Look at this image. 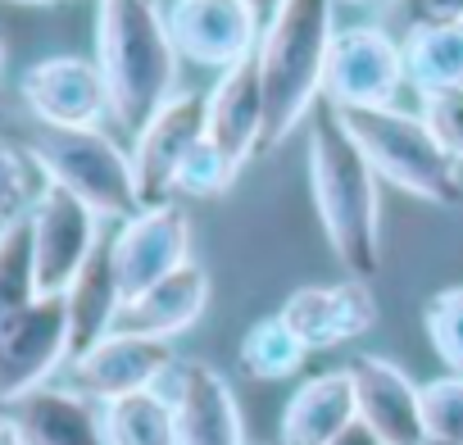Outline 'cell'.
Segmentation results:
<instances>
[{
  "label": "cell",
  "mask_w": 463,
  "mask_h": 445,
  "mask_svg": "<svg viewBox=\"0 0 463 445\" xmlns=\"http://www.w3.org/2000/svg\"><path fill=\"white\" fill-rule=\"evenodd\" d=\"M309 191L327 232V246L345 278L373 282L382 269V200L377 173L350 137L341 109L332 100L314 105L309 123Z\"/></svg>",
  "instance_id": "obj_1"
},
{
  "label": "cell",
  "mask_w": 463,
  "mask_h": 445,
  "mask_svg": "<svg viewBox=\"0 0 463 445\" xmlns=\"http://www.w3.org/2000/svg\"><path fill=\"white\" fill-rule=\"evenodd\" d=\"M177 60L159 0H96V69L123 132L137 137L173 96Z\"/></svg>",
  "instance_id": "obj_2"
},
{
  "label": "cell",
  "mask_w": 463,
  "mask_h": 445,
  "mask_svg": "<svg viewBox=\"0 0 463 445\" xmlns=\"http://www.w3.org/2000/svg\"><path fill=\"white\" fill-rule=\"evenodd\" d=\"M332 5L336 0H282L278 14L260 33L255 60H260L264 109H269L264 150L282 146L296 132V123L323 96L327 55H332V42H336Z\"/></svg>",
  "instance_id": "obj_3"
},
{
  "label": "cell",
  "mask_w": 463,
  "mask_h": 445,
  "mask_svg": "<svg viewBox=\"0 0 463 445\" xmlns=\"http://www.w3.org/2000/svg\"><path fill=\"white\" fill-rule=\"evenodd\" d=\"M341 118L382 182L440 209L463 204V164L436 141L422 114H409L400 105H377V109H341Z\"/></svg>",
  "instance_id": "obj_4"
},
{
  "label": "cell",
  "mask_w": 463,
  "mask_h": 445,
  "mask_svg": "<svg viewBox=\"0 0 463 445\" xmlns=\"http://www.w3.org/2000/svg\"><path fill=\"white\" fill-rule=\"evenodd\" d=\"M28 159L42 182L73 191L100 218H132L141 209L132 150H123L105 128H51L37 123L28 137Z\"/></svg>",
  "instance_id": "obj_5"
},
{
  "label": "cell",
  "mask_w": 463,
  "mask_h": 445,
  "mask_svg": "<svg viewBox=\"0 0 463 445\" xmlns=\"http://www.w3.org/2000/svg\"><path fill=\"white\" fill-rule=\"evenodd\" d=\"M28 232H33V269L42 296H64L69 282L82 273L91 251L100 246V213L82 204L73 191L42 182L33 209H28Z\"/></svg>",
  "instance_id": "obj_6"
},
{
  "label": "cell",
  "mask_w": 463,
  "mask_h": 445,
  "mask_svg": "<svg viewBox=\"0 0 463 445\" xmlns=\"http://www.w3.org/2000/svg\"><path fill=\"white\" fill-rule=\"evenodd\" d=\"M64 359H73L69 305L64 296H37L0 327V404H19L24 395L51 386Z\"/></svg>",
  "instance_id": "obj_7"
},
{
  "label": "cell",
  "mask_w": 463,
  "mask_h": 445,
  "mask_svg": "<svg viewBox=\"0 0 463 445\" xmlns=\"http://www.w3.org/2000/svg\"><path fill=\"white\" fill-rule=\"evenodd\" d=\"M204 128H209V96L204 91H173L150 114V123L132 137V168H137L141 209L177 195V173H182L186 155L204 141Z\"/></svg>",
  "instance_id": "obj_8"
},
{
  "label": "cell",
  "mask_w": 463,
  "mask_h": 445,
  "mask_svg": "<svg viewBox=\"0 0 463 445\" xmlns=\"http://www.w3.org/2000/svg\"><path fill=\"white\" fill-rule=\"evenodd\" d=\"M404 82H409L404 46L386 28L336 33L327 55V78H323V100H332L336 109H377V105H395Z\"/></svg>",
  "instance_id": "obj_9"
},
{
  "label": "cell",
  "mask_w": 463,
  "mask_h": 445,
  "mask_svg": "<svg viewBox=\"0 0 463 445\" xmlns=\"http://www.w3.org/2000/svg\"><path fill=\"white\" fill-rule=\"evenodd\" d=\"M109 255H114L123 296L128 300L141 296L146 287H155L173 269L191 264V218H186V209H177V200L137 209L109 237Z\"/></svg>",
  "instance_id": "obj_10"
},
{
  "label": "cell",
  "mask_w": 463,
  "mask_h": 445,
  "mask_svg": "<svg viewBox=\"0 0 463 445\" xmlns=\"http://www.w3.org/2000/svg\"><path fill=\"white\" fill-rule=\"evenodd\" d=\"M164 24L182 60L218 73L255 55L264 33L246 0H168Z\"/></svg>",
  "instance_id": "obj_11"
},
{
  "label": "cell",
  "mask_w": 463,
  "mask_h": 445,
  "mask_svg": "<svg viewBox=\"0 0 463 445\" xmlns=\"http://www.w3.org/2000/svg\"><path fill=\"white\" fill-rule=\"evenodd\" d=\"M173 364H177L173 341L114 327L91 350L73 355L69 359V373H73V386L82 395H91V400L105 404V400H118V395H132V391L164 386V377L173 373Z\"/></svg>",
  "instance_id": "obj_12"
},
{
  "label": "cell",
  "mask_w": 463,
  "mask_h": 445,
  "mask_svg": "<svg viewBox=\"0 0 463 445\" xmlns=\"http://www.w3.org/2000/svg\"><path fill=\"white\" fill-rule=\"evenodd\" d=\"M19 91H24V105L33 109V118L51 123V128H100V118L109 114L105 78H100L96 60H82V55L37 60L24 73Z\"/></svg>",
  "instance_id": "obj_13"
},
{
  "label": "cell",
  "mask_w": 463,
  "mask_h": 445,
  "mask_svg": "<svg viewBox=\"0 0 463 445\" xmlns=\"http://www.w3.org/2000/svg\"><path fill=\"white\" fill-rule=\"evenodd\" d=\"M164 382L177 418V445H250L237 395L222 373L200 359H177Z\"/></svg>",
  "instance_id": "obj_14"
},
{
  "label": "cell",
  "mask_w": 463,
  "mask_h": 445,
  "mask_svg": "<svg viewBox=\"0 0 463 445\" xmlns=\"http://www.w3.org/2000/svg\"><path fill=\"white\" fill-rule=\"evenodd\" d=\"M278 314L287 318V327H291L309 350H332V346H345V341L364 336V332L377 323V300H373L368 282L345 278V282L291 291Z\"/></svg>",
  "instance_id": "obj_15"
},
{
  "label": "cell",
  "mask_w": 463,
  "mask_h": 445,
  "mask_svg": "<svg viewBox=\"0 0 463 445\" xmlns=\"http://www.w3.org/2000/svg\"><path fill=\"white\" fill-rule=\"evenodd\" d=\"M354 409L386 445H422V386L382 355H359L350 364Z\"/></svg>",
  "instance_id": "obj_16"
},
{
  "label": "cell",
  "mask_w": 463,
  "mask_h": 445,
  "mask_svg": "<svg viewBox=\"0 0 463 445\" xmlns=\"http://www.w3.org/2000/svg\"><path fill=\"white\" fill-rule=\"evenodd\" d=\"M209 96V128L204 137L237 164L246 168L255 155H264V82H260V60L246 55L241 64H232L218 73V87Z\"/></svg>",
  "instance_id": "obj_17"
},
{
  "label": "cell",
  "mask_w": 463,
  "mask_h": 445,
  "mask_svg": "<svg viewBox=\"0 0 463 445\" xmlns=\"http://www.w3.org/2000/svg\"><path fill=\"white\" fill-rule=\"evenodd\" d=\"M14 422L28 445H109L100 400L78 386H42L14 404Z\"/></svg>",
  "instance_id": "obj_18"
},
{
  "label": "cell",
  "mask_w": 463,
  "mask_h": 445,
  "mask_svg": "<svg viewBox=\"0 0 463 445\" xmlns=\"http://www.w3.org/2000/svg\"><path fill=\"white\" fill-rule=\"evenodd\" d=\"M354 418L359 409H354L350 368L318 373L300 382V391L287 400L282 422H278V445H332Z\"/></svg>",
  "instance_id": "obj_19"
},
{
  "label": "cell",
  "mask_w": 463,
  "mask_h": 445,
  "mask_svg": "<svg viewBox=\"0 0 463 445\" xmlns=\"http://www.w3.org/2000/svg\"><path fill=\"white\" fill-rule=\"evenodd\" d=\"M204 305H209V273L191 260V264L173 269L168 278H159L155 287H146L141 296H132L118 314V327L173 341L186 327H195Z\"/></svg>",
  "instance_id": "obj_20"
},
{
  "label": "cell",
  "mask_w": 463,
  "mask_h": 445,
  "mask_svg": "<svg viewBox=\"0 0 463 445\" xmlns=\"http://www.w3.org/2000/svg\"><path fill=\"white\" fill-rule=\"evenodd\" d=\"M64 305H69L73 355L91 350L100 336H109V332L118 327V314H123L128 296H123V287H118V269H114L109 241H100V246L91 251V260L82 264V273L69 282Z\"/></svg>",
  "instance_id": "obj_21"
},
{
  "label": "cell",
  "mask_w": 463,
  "mask_h": 445,
  "mask_svg": "<svg viewBox=\"0 0 463 445\" xmlns=\"http://www.w3.org/2000/svg\"><path fill=\"white\" fill-rule=\"evenodd\" d=\"M400 46H404L409 87H418V96L463 87V19L413 24Z\"/></svg>",
  "instance_id": "obj_22"
},
{
  "label": "cell",
  "mask_w": 463,
  "mask_h": 445,
  "mask_svg": "<svg viewBox=\"0 0 463 445\" xmlns=\"http://www.w3.org/2000/svg\"><path fill=\"white\" fill-rule=\"evenodd\" d=\"M105 413V440L109 445H177V418L168 391H132L100 404Z\"/></svg>",
  "instance_id": "obj_23"
},
{
  "label": "cell",
  "mask_w": 463,
  "mask_h": 445,
  "mask_svg": "<svg viewBox=\"0 0 463 445\" xmlns=\"http://www.w3.org/2000/svg\"><path fill=\"white\" fill-rule=\"evenodd\" d=\"M309 355H314V350L287 327V318H282V314H269V318H260V323L241 336L237 364H241V373L255 377V382H287V377H296V373L305 368Z\"/></svg>",
  "instance_id": "obj_24"
},
{
  "label": "cell",
  "mask_w": 463,
  "mask_h": 445,
  "mask_svg": "<svg viewBox=\"0 0 463 445\" xmlns=\"http://www.w3.org/2000/svg\"><path fill=\"white\" fill-rule=\"evenodd\" d=\"M37 296L42 291H37V269H33V232H28V213H24L0 237V327L14 314H24Z\"/></svg>",
  "instance_id": "obj_25"
},
{
  "label": "cell",
  "mask_w": 463,
  "mask_h": 445,
  "mask_svg": "<svg viewBox=\"0 0 463 445\" xmlns=\"http://www.w3.org/2000/svg\"><path fill=\"white\" fill-rule=\"evenodd\" d=\"M237 164H232L209 137L186 155V164H182V173H177V195H191V200H213V195H222L232 182H237Z\"/></svg>",
  "instance_id": "obj_26"
},
{
  "label": "cell",
  "mask_w": 463,
  "mask_h": 445,
  "mask_svg": "<svg viewBox=\"0 0 463 445\" xmlns=\"http://www.w3.org/2000/svg\"><path fill=\"white\" fill-rule=\"evenodd\" d=\"M422 323H427V336H431L436 355L445 359V368L463 373V287H449V291L431 296Z\"/></svg>",
  "instance_id": "obj_27"
},
{
  "label": "cell",
  "mask_w": 463,
  "mask_h": 445,
  "mask_svg": "<svg viewBox=\"0 0 463 445\" xmlns=\"http://www.w3.org/2000/svg\"><path fill=\"white\" fill-rule=\"evenodd\" d=\"M422 427L427 436L463 440V373L422 382Z\"/></svg>",
  "instance_id": "obj_28"
},
{
  "label": "cell",
  "mask_w": 463,
  "mask_h": 445,
  "mask_svg": "<svg viewBox=\"0 0 463 445\" xmlns=\"http://www.w3.org/2000/svg\"><path fill=\"white\" fill-rule=\"evenodd\" d=\"M28 155H19L14 146H5L0 141V218L5 222H14V218H24L28 209H33V173H28Z\"/></svg>",
  "instance_id": "obj_29"
},
{
  "label": "cell",
  "mask_w": 463,
  "mask_h": 445,
  "mask_svg": "<svg viewBox=\"0 0 463 445\" xmlns=\"http://www.w3.org/2000/svg\"><path fill=\"white\" fill-rule=\"evenodd\" d=\"M422 118L436 132V141L463 164V87L449 91H427L422 96Z\"/></svg>",
  "instance_id": "obj_30"
},
{
  "label": "cell",
  "mask_w": 463,
  "mask_h": 445,
  "mask_svg": "<svg viewBox=\"0 0 463 445\" xmlns=\"http://www.w3.org/2000/svg\"><path fill=\"white\" fill-rule=\"evenodd\" d=\"M404 24H445V19H463V0H395Z\"/></svg>",
  "instance_id": "obj_31"
},
{
  "label": "cell",
  "mask_w": 463,
  "mask_h": 445,
  "mask_svg": "<svg viewBox=\"0 0 463 445\" xmlns=\"http://www.w3.org/2000/svg\"><path fill=\"white\" fill-rule=\"evenodd\" d=\"M332 445H386V440H382V436H377L368 422H359V418H354V422H350V427H345V431L332 440Z\"/></svg>",
  "instance_id": "obj_32"
},
{
  "label": "cell",
  "mask_w": 463,
  "mask_h": 445,
  "mask_svg": "<svg viewBox=\"0 0 463 445\" xmlns=\"http://www.w3.org/2000/svg\"><path fill=\"white\" fill-rule=\"evenodd\" d=\"M0 445H28L14 418H0Z\"/></svg>",
  "instance_id": "obj_33"
},
{
  "label": "cell",
  "mask_w": 463,
  "mask_h": 445,
  "mask_svg": "<svg viewBox=\"0 0 463 445\" xmlns=\"http://www.w3.org/2000/svg\"><path fill=\"white\" fill-rule=\"evenodd\" d=\"M246 5H250V14H255L260 24H269V19L278 14V5H282V0H246Z\"/></svg>",
  "instance_id": "obj_34"
},
{
  "label": "cell",
  "mask_w": 463,
  "mask_h": 445,
  "mask_svg": "<svg viewBox=\"0 0 463 445\" xmlns=\"http://www.w3.org/2000/svg\"><path fill=\"white\" fill-rule=\"evenodd\" d=\"M5 5H60V0H5Z\"/></svg>",
  "instance_id": "obj_35"
},
{
  "label": "cell",
  "mask_w": 463,
  "mask_h": 445,
  "mask_svg": "<svg viewBox=\"0 0 463 445\" xmlns=\"http://www.w3.org/2000/svg\"><path fill=\"white\" fill-rule=\"evenodd\" d=\"M422 445H463V440H445V436H422Z\"/></svg>",
  "instance_id": "obj_36"
},
{
  "label": "cell",
  "mask_w": 463,
  "mask_h": 445,
  "mask_svg": "<svg viewBox=\"0 0 463 445\" xmlns=\"http://www.w3.org/2000/svg\"><path fill=\"white\" fill-rule=\"evenodd\" d=\"M0 78H5V37H0Z\"/></svg>",
  "instance_id": "obj_37"
},
{
  "label": "cell",
  "mask_w": 463,
  "mask_h": 445,
  "mask_svg": "<svg viewBox=\"0 0 463 445\" xmlns=\"http://www.w3.org/2000/svg\"><path fill=\"white\" fill-rule=\"evenodd\" d=\"M5 228H10V222H5V218H0V237H5Z\"/></svg>",
  "instance_id": "obj_38"
},
{
  "label": "cell",
  "mask_w": 463,
  "mask_h": 445,
  "mask_svg": "<svg viewBox=\"0 0 463 445\" xmlns=\"http://www.w3.org/2000/svg\"><path fill=\"white\" fill-rule=\"evenodd\" d=\"M345 5H368V0H345Z\"/></svg>",
  "instance_id": "obj_39"
},
{
  "label": "cell",
  "mask_w": 463,
  "mask_h": 445,
  "mask_svg": "<svg viewBox=\"0 0 463 445\" xmlns=\"http://www.w3.org/2000/svg\"><path fill=\"white\" fill-rule=\"evenodd\" d=\"M250 445H269V440H250ZM273 445H278V440H273Z\"/></svg>",
  "instance_id": "obj_40"
}]
</instances>
